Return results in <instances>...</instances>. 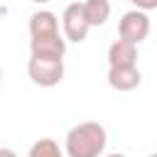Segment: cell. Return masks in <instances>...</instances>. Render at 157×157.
I'll return each instance as SVG.
<instances>
[{
  "instance_id": "cell-1",
  "label": "cell",
  "mask_w": 157,
  "mask_h": 157,
  "mask_svg": "<svg viewBox=\"0 0 157 157\" xmlns=\"http://www.w3.org/2000/svg\"><path fill=\"white\" fill-rule=\"evenodd\" d=\"M29 49L32 54L47 56H64L66 39L59 32V20L49 10H39L29 15Z\"/></svg>"
},
{
  "instance_id": "cell-8",
  "label": "cell",
  "mask_w": 157,
  "mask_h": 157,
  "mask_svg": "<svg viewBox=\"0 0 157 157\" xmlns=\"http://www.w3.org/2000/svg\"><path fill=\"white\" fill-rule=\"evenodd\" d=\"M83 5V17L88 22V27H101L108 22L110 17V2L108 0H86Z\"/></svg>"
},
{
  "instance_id": "cell-13",
  "label": "cell",
  "mask_w": 157,
  "mask_h": 157,
  "mask_svg": "<svg viewBox=\"0 0 157 157\" xmlns=\"http://www.w3.org/2000/svg\"><path fill=\"white\" fill-rule=\"evenodd\" d=\"M108 157H125V155H120V152H115V155H108Z\"/></svg>"
},
{
  "instance_id": "cell-12",
  "label": "cell",
  "mask_w": 157,
  "mask_h": 157,
  "mask_svg": "<svg viewBox=\"0 0 157 157\" xmlns=\"http://www.w3.org/2000/svg\"><path fill=\"white\" fill-rule=\"evenodd\" d=\"M29 2H37V5H44V2H49V0H29Z\"/></svg>"
},
{
  "instance_id": "cell-15",
  "label": "cell",
  "mask_w": 157,
  "mask_h": 157,
  "mask_svg": "<svg viewBox=\"0 0 157 157\" xmlns=\"http://www.w3.org/2000/svg\"><path fill=\"white\" fill-rule=\"evenodd\" d=\"M150 157H155V155H150Z\"/></svg>"
},
{
  "instance_id": "cell-5",
  "label": "cell",
  "mask_w": 157,
  "mask_h": 157,
  "mask_svg": "<svg viewBox=\"0 0 157 157\" xmlns=\"http://www.w3.org/2000/svg\"><path fill=\"white\" fill-rule=\"evenodd\" d=\"M61 29H64V39L66 42H76L81 44L88 37V22L83 17V5L81 2H71L64 7L61 12Z\"/></svg>"
},
{
  "instance_id": "cell-2",
  "label": "cell",
  "mask_w": 157,
  "mask_h": 157,
  "mask_svg": "<svg viewBox=\"0 0 157 157\" xmlns=\"http://www.w3.org/2000/svg\"><path fill=\"white\" fill-rule=\"evenodd\" d=\"M105 128L96 120H83L66 132L64 155L66 157H101L105 150Z\"/></svg>"
},
{
  "instance_id": "cell-14",
  "label": "cell",
  "mask_w": 157,
  "mask_h": 157,
  "mask_svg": "<svg viewBox=\"0 0 157 157\" xmlns=\"http://www.w3.org/2000/svg\"><path fill=\"white\" fill-rule=\"evenodd\" d=\"M0 78H2V69H0Z\"/></svg>"
},
{
  "instance_id": "cell-7",
  "label": "cell",
  "mask_w": 157,
  "mask_h": 157,
  "mask_svg": "<svg viewBox=\"0 0 157 157\" xmlns=\"http://www.w3.org/2000/svg\"><path fill=\"white\" fill-rule=\"evenodd\" d=\"M137 64V47L125 42V39H115L108 47V66H135Z\"/></svg>"
},
{
  "instance_id": "cell-4",
  "label": "cell",
  "mask_w": 157,
  "mask_h": 157,
  "mask_svg": "<svg viewBox=\"0 0 157 157\" xmlns=\"http://www.w3.org/2000/svg\"><path fill=\"white\" fill-rule=\"evenodd\" d=\"M118 34H120V39H125V42H130V44L137 47L150 34V15L142 12V10L125 12L120 17V22H118Z\"/></svg>"
},
{
  "instance_id": "cell-9",
  "label": "cell",
  "mask_w": 157,
  "mask_h": 157,
  "mask_svg": "<svg viewBox=\"0 0 157 157\" xmlns=\"http://www.w3.org/2000/svg\"><path fill=\"white\" fill-rule=\"evenodd\" d=\"M27 157H66V155H64V150L59 147V142H54L52 137H39V140L29 147Z\"/></svg>"
},
{
  "instance_id": "cell-3",
  "label": "cell",
  "mask_w": 157,
  "mask_h": 157,
  "mask_svg": "<svg viewBox=\"0 0 157 157\" xmlns=\"http://www.w3.org/2000/svg\"><path fill=\"white\" fill-rule=\"evenodd\" d=\"M27 74L29 78L42 86L52 88L59 86L64 78V56H47V54H32L27 61Z\"/></svg>"
},
{
  "instance_id": "cell-6",
  "label": "cell",
  "mask_w": 157,
  "mask_h": 157,
  "mask_svg": "<svg viewBox=\"0 0 157 157\" xmlns=\"http://www.w3.org/2000/svg\"><path fill=\"white\" fill-rule=\"evenodd\" d=\"M142 81V74L135 66H108V86L115 91H132Z\"/></svg>"
},
{
  "instance_id": "cell-10",
  "label": "cell",
  "mask_w": 157,
  "mask_h": 157,
  "mask_svg": "<svg viewBox=\"0 0 157 157\" xmlns=\"http://www.w3.org/2000/svg\"><path fill=\"white\" fill-rule=\"evenodd\" d=\"M128 2H132L137 10H142V12H150V10H155L157 7V0H128Z\"/></svg>"
},
{
  "instance_id": "cell-11",
  "label": "cell",
  "mask_w": 157,
  "mask_h": 157,
  "mask_svg": "<svg viewBox=\"0 0 157 157\" xmlns=\"http://www.w3.org/2000/svg\"><path fill=\"white\" fill-rule=\"evenodd\" d=\"M0 157H17V152L10 147H0Z\"/></svg>"
}]
</instances>
